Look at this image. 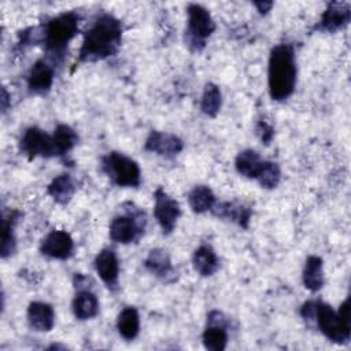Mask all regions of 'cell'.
<instances>
[{"instance_id": "obj_13", "label": "cell", "mask_w": 351, "mask_h": 351, "mask_svg": "<svg viewBox=\"0 0 351 351\" xmlns=\"http://www.w3.org/2000/svg\"><path fill=\"white\" fill-rule=\"evenodd\" d=\"M144 148L159 156L174 158L182 151L184 141L173 133L152 130L144 143Z\"/></svg>"}, {"instance_id": "obj_5", "label": "cell", "mask_w": 351, "mask_h": 351, "mask_svg": "<svg viewBox=\"0 0 351 351\" xmlns=\"http://www.w3.org/2000/svg\"><path fill=\"white\" fill-rule=\"evenodd\" d=\"M101 170L112 184L121 188H137L141 184L138 163L128 155L112 151L101 158Z\"/></svg>"}, {"instance_id": "obj_17", "label": "cell", "mask_w": 351, "mask_h": 351, "mask_svg": "<svg viewBox=\"0 0 351 351\" xmlns=\"http://www.w3.org/2000/svg\"><path fill=\"white\" fill-rule=\"evenodd\" d=\"M26 315L30 328L36 332H49L55 325V311L49 303L32 302Z\"/></svg>"}, {"instance_id": "obj_16", "label": "cell", "mask_w": 351, "mask_h": 351, "mask_svg": "<svg viewBox=\"0 0 351 351\" xmlns=\"http://www.w3.org/2000/svg\"><path fill=\"white\" fill-rule=\"evenodd\" d=\"M211 213L222 219L230 221L244 229L248 228L251 221V208L237 202H217L211 208Z\"/></svg>"}, {"instance_id": "obj_14", "label": "cell", "mask_w": 351, "mask_h": 351, "mask_svg": "<svg viewBox=\"0 0 351 351\" xmlns=\"http://www.w3.org/2000/svg\"><path fill=\"white\" fill-rule=\"evenodd\" d=\"M93 266L104 285L111 291H117L119 280V261L117 254L111 248H103L95 256Z\"/></svg>"}, {"instance_id": "obj_2", "label": "cell", "mask_w": 351, "mask_h": 351, "mask_svg": "<svg viewBox=\"0 0 351 351\" xmlns=\"http://www.w3.org/2000/svg\"><path fill=\"white\" fill-rule=\"evenodd\" d=\"M300 315L314 322L318 330L336 344L350 341V299L347 298L337 311L322 300H307L300 308Z\"/></svg>"}, {"instance_id": "obj_24", "label": "cell", "mask_w": 351, "mask_h": 351, "mask_svg": "<svg viewBox=\"0 0 351 351\" xmlns=\"http://www.w3.org/2000/svg\"><path fill=\"white\" fill-rule=\"evenodd\" d=\"M263 159L261 155L254 151V149H244L237 154L234 159V167L237 173L245 178H254L256 180L262 166H263Z\"/></svg>"}, {"instance_id": "obj_3", "label": "cell", "mask_w": 351, "mask_h": 351, "mask_svg": "<svg viewBox=\"0 0 351 351\" xmlns=\"http://www.w3.org/2000/svg\"><path fill=\"white\" fill-rule=\"evenodd\" d=\"M296 74L293 47L285 43L274 45L267 63V89L274 101H284L293 93Z\"/></svg>"}, {"instance_id": "obj_27", "label": "cell", "mask_w": 351, "mask_h": 351, "mask_svg": "<svg viewBox=\"0 0 351 351\" xmlns=\"http://www.w3.org/2000/svg\"><path fill=\"white\" fill-rule=\"evenodd\" d=\"M52 140L56 156H64L77 145L78 134L71 126L59 123L52 133Z\"/></svg>"}, {"instance_id": "obj_8", "label": "cell", "mask_w": 351, "mask_h": 351, "mask_svg": "<svg viewBox=\"0 0 351 351\" xmlns=\"http://www.w3.org/2000/svg\"><path fill=\"white\" fill-rule=\"evenodd\" d=\"M19 148L21 152L25 154L30 160L36 158L56 156L52 134H48L45 130L37 126H30L23 132L19 141Z\"/></svg>"}, {"instance_id": "obj_23", "label": "cell", "mask_w": 351, "mask_h": 351, "mask_svg": "<svg viewBox=\"0 0 351 351\" xmlns=\"http://www.w3.org/2000/svg\"><path fill=\"white\" fill-rule=\"evenodd\" d=\"M19 217H21V213L16 211V210H11V211L3 214V221H1V252H0L3 259L11 256L15 252L16 241H15L14 228H15Z\"/></svg>"}, {"instance_id": "obj_26", "label": "cell", "mask_w": 351, "mask_h": 351, "mask_svg": "<svg viewBox=\"0 0 351 351\" xmlns=\"http://www.w3.org/2000/svg\"><path fill=\"white\" fill-rule=\"evenodd\" d=\"M188 203L193 213L204 214L207 211H211V208L217 203V199L210 186L196 185L191 189L188 195Z\"/></svg>"}, {"instance_id": "obj_10", "label": "cell", "mask_w": 351, "mask_h": 351, "mask_svg": "<svg viewBox=\"0 0 351 351\" xmlns=\"http://www.w3.org/2000/svg\"><path fill=\"white\" fill-rule=\"evenodd\" d=\"M73 251L74 241L66 230H51L40 244L41 255L51 259L66 261L73 255Z\"/></svg>"}, {"instance_id": "obj_18", "label": "cell", "mask_w": 351, "mask_h": 351, "mask_svg": "<svg viewBox=\"0 0 351 351\" xmlns=\"http://www.w3.org/2000/svg\"><path fill=\"white\" fill-rule=\"evenodd\" d=\"M144 266L151 274L165 282L171 281L174 277V267L171 265V259L165 250H151L144 261Z\"/></svg>"}, {"instance_id": "obj_6", "label": "cell", "mask_w": 351, "mask_h": 351, "mask_svg": "<svg viewBox=\"0 0 351 351\" xmlns=\"http://www.w3.org/2000/svg\"><path fill=\"white\" fill-rule=\"evenodd\" d=\"M186 14V44L192 51L200 52L206 45V40L214 33L215 22L210 11L200 4H189Z\"/></svg>"}, {"instance_id": "obj_20", "label": "cell", "mask_w": 351, "mask_h": 351, "mask_svg": "<svg viewBox=\"0 0 351 351\" xmlns=\"http://www.w3.org/2000/svg\"><path fill=\"white\" fill-rule=\"evenodd\" d=\"M192 265L197 274L210 277L219 269V259L217 252L210 245L203 244L195 250L192 255Z\"/></svg>"}, {"instance_id": "obj_30", "label": "cell", "mask_w": 351, "mask_h": 351, "mask_svg": "<svg viewBox=\"0 0 351 351\" xmlns=\"http://www.w3.org/2000/svg\"><path fill=\"white\" fill-rule=\"evenodd\" d=\"M255 130H256V134L261 138V141L265 143L266 145H269L270 141L273 140V136H274L273 126L270 123H267L266 121H259Z\"/></svg>"}, {"instance_id": "obj_12", "label": "cell", "mask_w": 351, "mask_h": 351, "mask_svg": "<svg viewBox=\"0 0 351 351\" xmlns=\"http://www.w3.org/2000/svg\"><path fill=\"white\" fill-rule=\"evenodd\" d=\"M203 344L210 351H223L228 344V329L225 317L219 311L207 315V326L202 335Z\"/></svg>"}, {"instance_id": "obj_11", "label": "cell", "mask_w": 351, "mask_h": 351, "mask_svg": "<svg viewBox=\"0 0 351 351\" xmlns=\"http://www.w3.org/2000/svg\"><path fill=\"white\" fill-rule=\"evenodd\" d=\"M351 19V5L350 3L332 1L326 5L321 15V19L314 26V30L324 33H336L348 25Z\"/></svg>"}, {"instance_id": "obj_15", "label": "cell", "mask_w": 351, "mask_h": 351, "mask_svg": "<svg viewBox=\"0 0 351 351\" xmlns=\"http://www.w3.org/2000/svg\"><path fill=\"white\" fill-rule=\"evenodd\" d=\"M53 78H55L53 66L44 59H38L37 62H34V64L30 67L27 73V78H26L27 88L32 93H38V95L47 93L53 84Z\"/></svg>"}, {"instance_id": "obj_21", "label": "cell", "mask_w": 351, "mask_h": 351, "mask_svg": "<svg viewBox=\"0 0 351 351\" xmlns=\"http://www.w3.org/2000/svg\"><path fill=\"white\" fill-rule=\"evenodd\" d=\"M302 281L306 289L310 292H318L324 284V262L319 256L317 255H310L307 256L304 262V267L302 271Z\"/></svg>"}, {"instance_id": "obj_4", "label": "cell", "mask_w": 351, "mask_h": 351, "mask_svg": "<svg viewBox=\"0 0 351 351\" xmlns=\"http://www.w3.org/2000/svg\"><path fill=\"white\" fill-rule=\"evenodd\" d=\"M80 15L74 11L62 12L51 18L43 32V44L51 59L59 58L64 53L69 43L78 33Z\"/></svg>"}, {"instance_id": "obj_31", "label": "cell", "mask_w": 351, "mask_h": 351, "mask_svg": "<svg viewBox=\"0 0 351 351\" xmlns=\"http://www.w3.org/2000/svg\"><path fill=\"white\" fill-rule=\"evenodd\" d=\"M254 4V7L256 8V11L261 14V15H265V14H267L270 10H271V7H273V1H254L252 3Z\"/></svg>"}, {"instance_id": "obj_19", "label": "cell", "mask_w": 351, "mask_h": 351, "mask_svg": "<svg viewBox=\"0 0 351 351\" xmlns=\"http://www.w3.org/2000/svg\"><path fill=\"white\" fill-rule=\"evenodd\" d=\"M73 314L80 321L92 319L99 314V300L90 289H78L71 303Z\"/></svg>"}, {"instance_id": "obj_7", "label": "cell", "mask_w": 351, "mask_h": 351, "mask_svg": "<svg viewBox=\"0 0 351 351\" xmlns=\"http://www.w3.org/2000/svg\"><path fill=\"white\" fill-rule=\"evenodd\" d=\"M145 217L137 208L128 210L125 214L115 215L108 226L110 239L118 244H130L140 239L144 232Z\"/></svg>"}, {"instance_id": "obj_25", "label": "cell", "mask_w": 351, "mask_h": 351, "mask_svg": "<svg viewBox=\"0 0 351 351\" xmlns=\"http://www.w3.org/2000/svg\"><path fill=\"white\" fill-rule=\"evenodd\" d=\"M117 330L125 340H133L140 332V315L138 311L128 306L121 310L117 318Z\"/></svg>"}, {"instance_id": "obj_22", "label": "cell", "mask_w": 351, "mask_h": 351, "mask_svg": "<svg viewBox=\"0 0 351 351\" xmlns=\"http://www.w3.org/2000/svg\"><path fill=\"white\" fill-rule=\"evenodd\" d=\"M75 192V184L70 174H59L56 176L47 186V193L58 204H67Z\"/></svg>"}, {"instance_id": "obj_28", "label": "cell", "mask_w": 351, "mask_h": 351, "mask_svg": "<svg viewBox=\"0 0 351 351\" xmlns=\"http://www.w3.org/2000/svg\"><path fill=\"white\" fill-rule=\"evenodd\" d=\"M221 107H222V93L219 86L213 82L206 84L202 93V99H200L202 112L206 114L207 117L214 118L221 111Z\"/></svg>"}, {"instance_id": "obj_1", "label": "cell", "mask_w": 351, "mask_h": 351, "mask_svg": "<svg viewBox=\"0 0 351 351\" xmlns=\"http://www.w3.org/2000/svg\"><path fill=\"white\" fill-rule=\"evenodd\" d=\"M122 23L111 14H100L84 34L78 63L97 62L114 56L122 43Z\"/></svg>"}, {"instance_id": "obj_9", "label": "cell", "mask_w": 351, "mask_h": 351, "mask_svg": "<svg viewBox=\"0 0 351 351\" xmlns=\"http://www.w3.org/2000/svg\"><path fill=\"white\" fill-rule=\"evenodd\" d=\"M154 215L160 226L163 234H170L177 225L181 215V207L176 199H173L165 189L158 188L154 192Z\"/></svg>"}, {"instance_id": "obj_29", "label": "cell", "mask_w": 351, "mask_h": 351, "mask_svg": "<svg viewBox=\"0 0 351 351\" xmlns=\"http://www.w3.org/2000/svg\"><path fill=\"white\" fill-rule=\"evenodd\" d=\"M281 180V170L276 162L265 160L263 166L256 177L259 185L265 189H273L280 184Z\"/></svg>"}]
</instances>
